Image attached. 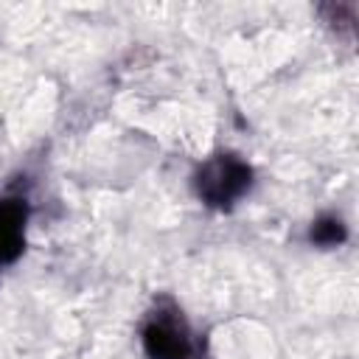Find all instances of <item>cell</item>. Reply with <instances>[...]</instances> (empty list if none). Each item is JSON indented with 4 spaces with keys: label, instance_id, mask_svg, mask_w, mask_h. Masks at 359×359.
Listing matches in <instances>:
<instances>
[{
    "label": "cell",
    "instance_id": "obj_3",
    "mask_svg": "<svg viewBox=\"0 0 359 359\" xmlns=\"http://www.w3.org/2000/svg\"><path fill=\"white\" fill-rule=\"evenodd\" d=\"M22 233H25V202L0 199V266L11 264L22 252Z\"/></svg>",
    "mask_w": 359,
    "mask_h": 359
},
{
    "label": "cell",
    "instance_id": "obj_1",
    "mask_svg": "<svg viewBox=\"0 0 359 359\" xmlns=\"http://www.w3.org/2000/svg\"><path fill=\"white\" fill-rule=\"evenodd\" d=\"M194 185L205 205L230 208L250 191L252 168L236 154H216L199 165Z\"/></svg>",
    "mask_w": 359,
    "mask_h": 359
},
{
    "label": "cell",
    "instance_id": "obj_2",
    "mask_svg": "<svg viewBox=\"0 0 359 359\" xmlns=\"http://www.w3.org/2000/svg\"><path fill=\"white\" fill-rule=\"evenodd\" d=\"M143 351L149 359H194L196 345L182 314L171 306H157L143 325Z\"/></svg>",
    "mask_w": 359,
    "mask_h": 359
},
{
    "label": "cell",
    "instance_id": "obj_4",
    "mask_svg": "<svg viewBox=\"0 0 359 359\" xmlns=\"http://www.w3.org/2000/svg\"><path fill=\"white\" fill-rule=\"evenodd\" d=\"M309 238H311V244H320V247H337L345 241V224L337 216H323L311 224Z\"/></svg>",
    "mask_w": 359,
    "mask_h": 359
}]
</instances>
